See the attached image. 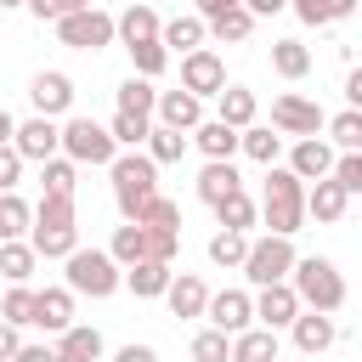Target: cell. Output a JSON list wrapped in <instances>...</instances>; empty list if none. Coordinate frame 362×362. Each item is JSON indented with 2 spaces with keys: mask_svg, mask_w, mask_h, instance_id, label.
<instances>
[{
  "mask_svg": "<svg viewBox=\"0 0 362 362\" xmlns=\"http://www.w3.org/2000/svg\"><path fill=\"white\" fill-rule=\"evenodd\" d=\"M119 113H141V119H153V113H158V90H153V79L130 74V79L119 85Z\"/></svg>",
  "mask_w": 362,
  "mask_h": 362,
  "instance_id": "obj_29",
  "label": "cell"
},
{
  "mask_svg": "<svg viewBox=\"0 0 362 362\" xmlns=\"http://www.w3.org/2000/svg\"><path fill=\"white\" fill-rule=\"evenodd\" d=\"M28 243H34L45 260H68V255L79 249V209H74V198H40V204H34V232H28Z\"/></svg>",
  "mask_w": 362,
  "mask_h": 362,
  "instance_id": "obj_3",
  "label": "cell"
},
{
  "mask_svg": "<svg viewBox=\"0 0 362 362\" xmlns=\"http://www.w3.org/2000/svg\"><path fill=\"white\" fill-rule=\"evenodd\" d=\"M130 62H136L141 79H158L170 68V51H164V40H147V45H130Z\"/></svg>",
  "mask_w": 362,
  "mask_h": 362,
  "instance_id": "obj_45",
  "label": "cell"
},
{
  "mask_svg": "<svg viewBox=\"0 0 362 362\" xmlns=\"http://www.w3.org/2000/svg\"><path fill=\"white\" fill-rule=\"evenodd\" d=\"M113 362H158V351H153V345H119Z\"/></svg>",
  "mask_w": 362,
  "mask_h": 362,
  "instance_id": "obj_53",
  "label": "cell"
},
{
  "mask_svg": "<svg viewBox=\"0 0 362 362\" xmlns=\"http://www.w3.org/2000/svg\"><path fill=\"white\" fill-rule=\"evenodd\" d=\"M28 102H34V113H45V119L68 113V107H74V79H68V74H57V68L34 74V85H28Z\"/></svg>",
  "mask_w": 362,
  "mask_h": 362,
  "instance_id": "obj_14",
  "label": "cell"
},
{
  "mask_svg": "<svg viewBox=\"0 0 362 362\" xmlns=\"http://www.w3.org/2000/svg\"><path fill=\"white\" fill-rule=\"evenodd\" d=\"M11 362H51V351H45V345H23Z\"/></svg>",
  "mask_w": 362,
  "mask_h": 362,
  "instance_id": "obj_56",
  "label": "cell"
},
{
  "mask_svg": "<svg viewBox=\"0 0 362 362\" xmlns=\"http://www.w3.org/2000/svg\"><path fill=\"white\" fill-rule=\"evenodd\" d=\"M294 294H300V305L305 311H339L345 305V277H339V266L334 260H322V255H300L294 260Z\"/></svg>",
  "mask_w": 362,
  "mask_h": 362,
  "instance_id": "obj_4",
  "label": "cell"
},
{
  "mask_svg": "<svg viewBox=\"0 0 362 362\" xmlns=\"http://www.w3.org/2000/svg\"><path fill=\"white\" fill-rule=\"evenodd\" d=\"M204 34H209L204 17H170V23H164V51L192 57V51H204Z\"/></svg>",
  "mask_w": 362,
  "mask_h": 362,
  "instance_id": "obj_26",
  "label": "cell"
},
{
  "mask_svg": "<svg viewBox=\"0 0 362 362\" xmlns=\"http://www.w3.org/2000/svg\"><path fill=\"white\" fill-rule=\"evenodd\" d=\"M305 305H300V294H294V283H272V288H260L255 294V322L260 328H294V317H300Z\"/></svg>",
  "mask_w": 362,
  "mask_h": 362,
  "instance_id": "obj_13",
  "label": "cell"
},
{
  "mask_svg": "<svg viewBox=\"0 0 362 362\" xmlns=\"http://www.w3.org/2000/svg\"><path fill=\"white\" fill-rule=\"evenodd\" d=\"M192 141H198L204 158H226V164H232V153H243V130H232V124H221V119H204V124L192 130Z\"/></svg>",
  "mask_w": 362,
  "mask_h": 362,
  "instance_id": "obj_20",
  "label": "cell"
},
{
  "mask_svg": "<svg viewBox=\"0 0 362 362\" xmlns=\"http://www.w3.org/2000/svg\"><path fill=\"white\" fill-rule=\"evenodd\" d=\"M57 40H62V45H74V51H102V45H113V40H119V17H107V11H96V6H85V11H74V17H62V23H57Z\"/></svg>",
  "mask_w": 362,
  "mask_h": 362,
  "instance_id": "obj_8",
  "label": "cell"
},
{
  "mask_svg": "<svg viewBox=\"0 0 362 362\" xmlns=\"http://www.w3.org/2000/svg\"><path fill=\"white\" fill-rule=\"evenodd\" d=\"M17 351H23V334H17L11 322H0V362H11Z\"/></svg>",
  "mask_w": 362,
  "mask_h": 362,
  "instance_id": "obj_51",
  "label": "cell"
},
{
  "mask_svg": "<svg viewBox=\"0 0 362 362\" xmlns=\"http://www.w3.org/2000/svg\"><path fill=\"white\" fill-rule=\"evenodd\" d=\"M272 68H277L283 79H305V74H311V51H305L300 40H272Z\"/></svg>",
  "mask_w": 362,
  "mask_h": 362,
  "instance_id": "obj_35",
  "label": "cell"
},
{
  "mask_svg": "<svg viewBox=\"0 0 362 362\" xmlns=\"http://www.w3.org/2000/svg\"><path fill=\"white\" fill-rule=\"evenodd\" d=\"M119 40H124V51H130V45H147V40H164L158 11H153V6H124V11H119Z\"/></svg>",
  "mask_w": 362,
  "mask_h": 362,
  "instance_id": "obj_23",
  "label": "cell"
},
{
  "mask_svg": "<svg viewBox=\"0 0 362 362\" xmlns=\"http://www.w3.org/2000/svg\"><path fill=\"white\" fill-rule=\"evenodd\" d=\"M62 158L113 170V158H119V141H113V130H107V124H96L90 113H74V119L62 124Z\"/></svg>",
  "mask_w": 362,
  "mask_h": 362,
  "instance_id": "obj_6",
  "label": "cell"
},
{
  "mask_svg": "<svg viewBox=\"0 0 362 362\" xmlns=\"http://www.w3.org/2000/svg\"><path fill=\"white\" fill-rule=\"evenodd\" d=\"M181 90H192L198 102L204 96H221L226 90V62L204 45V51H192V57H181Z\"/></svg>",
  "mask_w": 362,
  "mask_h": 362,
  "instance_id": "obj_12",
  "label": "cell"
},
{
  "mask_svg": "<svg viewBox=\"0 0 362 362\" xmlns=\"http://www.w3.org/2000/svg\"><path fill=\"white\" fill-rule=\"evenodd\" d=\"M124 283H130V294H136V300H164V294H170V283H175V272H170L164 260H136V266L124 272Z\"/></svg>",
  "mask_w": 362,
  "mask_h": 362,
  "instance_id": "obj_22",
  "label": "cell"
},
{
  "mask_svg": "<svg viewBox=\"0 0 362 362\" xmlns=\"http://www.w3.org/2000/svg\"><path fill=\"white\" fill-rule=\"evenodd\" d=\"M0 6H28V0H0Z\"/></svg>",
  "mask_w": 362,
  "mask_h": 362,
  "instance_id": "obj_58",
  "label": "cell"
},
{
  "mask_svg": "<svg viewBox=\"0 0 362 362\" xmlns=\"http://www.w3.org/2000/svg\"><path fill=\"white\" fill-rule=\"evenodd\" d=\"M192 362H232V334H221V328L192 334Z\"/></svg>",
  "mask_w": 362,
  "mask_h": 362,
  "instance_id": "obj_44",
  "label": "cell"
},
{
  "mask_svg": "<svg viewBox=\"0 0 362 362\" xmlns=\"http://www.w3.org/2000/svg\"><path fill=\"white\" fill-rule=\"evenodd\" d=\"M23 153L17 147H0V192H17V175H23Z\"/></svg>",
  "mask_w": 362,
  "mask_h": 362,
  "instance_id": "obj_50",
  "label": "cell"
},
{
  "mask_svg": "<svg viewBox=\"0 0 362 362\" xmlns=\"http://www.w3.org/2000/svg\"><path fill=\"white\" fill-rule=\"evenodd\" d=\"M345 102L362 113V68H351V74H345Z\"/></svg>",
  "mask_w": 362,
  "mask_h": 362,
  "instance_id": "obj_54",
  "label": "cell"
},
{
  "mask_svg": "<svg viewBox=\"0 0 362 362\" xmlns=\"http://www.w3.org/2000/svg\"><path fill=\"white\" fill-rule=\"evenodd\" d=\"M107 130H113V141H119V147H130V153H136V147H147L153 119H141V113H113V124H107Z\"/></svg>",
  "mask_w": 362,
  "mask_h": 362,
  "instance_id": "obj_41",
  "label": "cell"
},
{
  "mask_svg": "<svg viewBox=\"0 0 362 362\" xmlns=\"http://www.w3.org/2000/svg\"><path fill=\"white\" fill-rule=\"evenodd\" d=\"M272 130H283V136H322L328 130V113L317 107V102H305V96H277L272 102Z\"/></svg>",
  "mask_w": 362,
  "mask_h": 362,
  "instance_id": "obj_9",
  "label": "cell"
},
{
  "mask_svg": "<svg viewBox=\"0 0 362 362\" xmlns=\"http://www.w3.org/2000/svg\"><path fill=\"white\" fill-rule=\"evenodd\" d=\"M215 102H221V113H215L221 124H232V130H249V124H255V90H243V85H226Z\"/></svg>",
  "mask_w": 362,
  "mask_h": 362,
  "instance_id": "obj_27",
  "label": "cell"
},
{
  "mask_svg": "<svg viewBox=\"0 0 362 362\" xmlns=\"http://www.w3.org/2000/svg\"><path fill=\"white\" fill-rule=\"evenodd\" d=\"M119 283H124V266H119L107 249H74V255L62 260V288H74V294L107 300Z\"/></svg>",
  "mask_w": 362,
  "mask_h": 362,
  "instance_id": "obj_5",
  "label": "cell"
},
{
  "mask_svg": "<svg viewBox=\"0 0 362 362\" xmlns=\"http://www.w3.org/2000/svg\"><path fill=\"white\" fill-rule=\"evenodd\" d=\"M288 11H294L300 23H311V28H322V23L351 17V11H356V0H288Z\"/></svg>",
  "mask_w": 362,
  "mask_h": 362,
  "instance_id": "obj_34",
  "label": "cell"
},
{
  "mask_svg": "<svg viewBox=\"0 0 362 362\" xmlns=\"http://www.w3.org/2000/svg\"><path fill=\"white\" fill-rule=\"evenodd\" d=\"M40 187H45V198H74V187H79V164H74V158H51V164H40Z\"/></svg>",
  "mask_w": 362,
  "mask_h": 362,
  "instance_id": "obj_37",
  "label": "cell"
},
{
  "mask_svg": "<svg viewBox=\"0 0 362 362\" xmlns=\"http://www.w3.org/2000/svg\"><path fill=\"white\" fill-rule=\"evenodd\" d=\"M23 232H34V204H23L17 192H0V243H17Z\"/></svg>",
  "mask_w": 362,
  "mask_h": 362,
  "instance_id": "obj_28",
  "label": "cell"
},
{
  "mask_svg": "<svg viewBox=\"0 0 362 362\" xmlns=\"http://www.w3.org/2000/svg\"><path fill=\"white\" fill-rule=\"evenodd\" d=\"M34 328H45V334H68L74 328V288H40V300H34Z\"/></svg>",
  "mask_w": 362,
  "mask_h": 362,
  "instance_id": "obj_18",
  "label": "cell"
},
{
  "mask_svg": "<svg viewBox=\"0 0 362 362\" xmlns=\"http://www.w3.org/2000/svg\"><path fill=\"white\" fill-rule=\"evenodd\" d=\"M334 181H339L345 192H362V153H339V158H334Z\"/></svg>",
  "mask_w": 362,
  "mask_h": 362,
  "instance_id": "obj_49",
  "label": "cell"
},
{
  "mask_svg": "<svg viewBox=\"0 0 362 362\" xmlns=\"http://www.w3.org/2000/svg\"><path fill=\"white\" fill-rule=\"evenodd\" d=\"M107 255L130 272L136 260H147V226H136V221H124L119 232H113V243H107Z\"/></svg>",
  "mask_w": 362,
  "mask_h": 362,
  "instance_id": "obj_30",
  "label": "cell"
},
{
  "mask_svg": "<svg viewBox=\"0 0 362 362\" xmlns=\"http://www.w3.org/2000/svg\"><path fill=\"white\" fill-rule=\"evenodd\" d=\"M294 238H249V260H243V277L255 288H272V283H288L294 277Z\"/></svg>",
  "mask_w": 362,
  "mask_h": 362,
  "instance_id": "obj_7",
  "label": "cell"
},
{
  "mask_svg": "<svg viewBox=\"0 0 362 362\" xmlns=\"http://www.w3.org/2000/svg\"><path fill=\"white\" fill-rule=\"evenodd\" d=\"M255 17H277V11H288V0H243Z\"/></svg>",
  "mask_w": 362,
  "mask_h": 362,
  "instance_id": "obj_55",
  "label": "cell"
},
{
  "mask_svg": "<svg viewBox=\"0 0 362 362\" xmlns=\"http://www.w3.org/2000/svg\"><path fill=\"white\" fill-rule=\"evenodd\" d=\"M255 215H260V209H255V198H249V192H232V198H221V204H215L221 232H249V226H255Z\"/></svg>",
  "mask_w": 362,
  "mask_h": 362,
  "instance_id": "obj_38",
  "label": "cell"
},
{
  "mask_svg": "<svg viewBox=\"0 0 362 362\" xmlns=\"http://www.w3.org/2000/svg\"><path fill=\"white\" fill-rule=\"evenodd\" d=\"M11 141H17V119L0 107V147H11Z\"/></svg>",
  "mask_w": 362,
  "mask_h": 362,
  "instance_id": "obj_57",
  "label": "cell"
},
{
  "mask_svg": "<svg viewBox=\"0 0 362 362\" xmlns=\"http://www.w3.org/2000/svg\"><path fill=\"white\" fill-rule=\"evenodd\" d=\"M288 334H294V351H300V356H322V351L339 339V328H334L328 311H300Z\"/></svg>",
  "mask_w": 362,
  "mask_h": 362,
  "instance_id": "obj_16",
  "label": "cell"
},
{
  "mask_svg": "<svg viewBox=\"0 0 362 362\" xmlns=\"http://www.w3.org/2000/svg\"><path fill=\"white\" fill-rule=\"evenodd\" d=\"M288 170L311 187V181H328L334 175V147L322 141V136H305V141H294L288 147Z\"/></svg>",
  "mask_w": 362,
  "mask_h": 362,
  "instance_id": "obj_15",
  "label": "cell"
},
{
  "mask_svg": "<svg viewBox=\"0 0 362 362\" xmlns=\"http://www.w3.org/2000/svg\"><path fill=\"white\" fill-rule=\"evenodd\" d=\"M187 130H170V124H153V136H147V158L153 164H181V153H187Z\"/></svg>",
  "mask_w": 362,
  "mask_h": 362,
  "instance_id": "obj_36",
  "label": "cell"
},
{
  "mask_svg": "<svg viewBox=\"0 0 362 362\" xmlns=\"http://www.w3.org/2000/svg\"><path fill=\"white\" fill-rule=\"evenodd\" d=\"M34 300H40V288L11 283L6 300H0V322H11V328H34Z\"/></svg>",
  "mask_w": 362,
  "mask_h": 362,
  "instance_id": "obj_31",
  "label": "cell"
},
{
  "mask_svg": "<svg viewBox=\"0 0 362 362\" xmlns=\"http://www.w3.org/2000/svg\"><path fill=\"white\" fill-rule=\"evenodd\" d=\"M249 28H255V11H249V6H238V11H226V17H215V23H209V34H215L221 45H243V40H249Z\"/></svg>",
  "mask_w": 362,
  "mask_h": 362,
  "instance_id": "obj_40",
  "label": "cell"
},
{
  "mask_svg": "<svg viewBox=\"0 0 362 362\" xmlns=\"http://www.w3.org/2000/svg\"><path fill=\"white\" fill-rule=\"evenodd\" d=\"M328 136H334L339 153H362V113H356V107L334 113V119H328Z\"/></svg>",
  "mask_w": 362,
  "mask_h": 362,
  "instance_id": "obj_43",
  "label": "cell"
},
{
  "mask_svg": "<svg viewBox=\"0 0 362 362\" xmlns=\"http://www.w3.org/2000/svg\"><path fill=\"white\" fill-rule=\"evenodd\" d=\"M23 158H34V164H51V158H62V124L57 119H45V113H34V119H23L17 124V141H11Z\"/></svg>",
  "mask_w": 362,
  "mask_h": 362,
  "instance_id": "obj_11",
  "label": "cell"
},
{
  "mask_svg": "<svg viewBox=\"0 0 362 362\" xmlns=\"http://www.w3.org/2000/svg\"><path fill=\"white\" fill-rule=\"evenodd\" d=\"M260 215L272 226V238H294L305 226V181L288 170V164H272L266 170V192H260Z\"/></svg>",
  "mask_w": 362,
  "mask_h": 362,
  "instance_id": "obj_2",
  "label": "cell"
},
{
  "mask_svg": "<svg viewBox=\"0 0 362 362\" xmlns=\"http://www.w3.org/2000/svg\"><path fill=\"white\" fill-rule=\"evenodd\" d=\"M175 249H181V232H170V226H147V260H175Z\"/></svg>",
  "mask_w": 362,
  "mask_h": 362,
  "instance_id": "obj_46",
  "label": "cell"
},
{
  "mask_svg": "<svg viewBox=\"0 0 362 362\" xmlns=\"http://www.w3.org/2000/svg\"><path fill=\"white\" fill-rule=\"evenodd\" d=\"M158 124H170V130H198L204 124V102L192 96V90H158V113H153Z\"/></svg>",
  "mask_w": 362,
  "mask_h": 362,
  "instance_id": "obj_17",
  "label": "cell"
},
{
  "mask_svg": "<svg viewBox=\"0 0 362 362\" xmlns=\"http://www.w3.org/2000/svg\"><path fill=\"white\" fill-rule=\"evenodd\" d=\"M232 192H243V181H238V164H226V158H209L204 170H198V198L215 209L221 198H232Z\"/></svg>",
  "mask_w": 362,
  "mask_h": 362,
  "instance_id": "obj_21",
  "label": "cell"
},
{
  "mask_svg": "<svg viewBox=\"0 0 362 362\" xmlns=\"http://www.w3.org/2000/svg\"><path fill=\"white\" fill-rule=\"evenodd\" d=\"M102 356V334L90 328V322H74L62 339H57V351H51V362H96Z\"/></svg>",
  "mask_w": 362,
  "mask_h": 362,
  "instance_id": "obj_24",
  "label": "cell"
},
{
  "mask_svg": "<svg viewBox=\"0 0 362 362\" xmlns=\"http://www.w3.org/2000/svg\"><path fill=\"white\" fill-rule=\"evenodd\" d=\"M107 175H113V204H119V215L141 226L147 204H153V198H164V192H158V164H153L147 153H119Z\"/></svg>",
  "mask_w": 362,
  "mask_h": 362,
  "instance_id": "obj_1",
  "label": "cell"
},
{
  "mask_svg": "<svg viewBox=\"0 0 362 362\" xmlns=\"http://www.w3.org/2000/svg\"><path fill=\"white\" fill-rule=\"evenodd\" d=\"M232 362H277V334L272 328H249L232 339Z\"/></svg>",
  "mask_w": 362,
  "mask_h": 362,
  "instance_id": "obj_33",
  "label": "cell"
},
{
  "mask_svg": "<svg viewBox=\"0 0 362 362\" xmlns=\"http://www.w3.org/2000/svg\"><path fill=\"white\" fill-rule=\"evenodd\" d=\"M209 328H221V334H249L255 328V294L249 288H221V294H209Z\"/></svg>",
  "mask_w": 362,
  "mask_h": 362,
  "instance_id": "obj_10",
  "label": "cell"
},
{
  "mask_svg": "<svg viewBox=\"0 0 362 362\" xmlns=\"http://www.w3.org/2000/svg\"><path fill=\"white\" fill-rule=\"evenodd\" d=\"M90 0H28V11L40 17V23H62V17H74V11H85Z\"/></svg>",
  "mask_w": 362,
  "mask_h": 362,
  "instance_id": "obj_47",
  "label": "cell"
},
{
  "mask_svg": "<svg viewBox=\"0 0 362 362\" xmlns=\"http://www.w3.org/2000/svg\"><path fill=\"white\" fill-rule=\"evenodd\" d=\"M141 226H170V232H181V204L153 198V204H147V215H141Z\"/></svg>",
  "mask_w": 362,
  "mask_h": 362,
  "instance_id": "obj_48",
  "label": "cell"
},
{
  "mask_svg": "<svg viewBox=\"0 0 362 362\" xmlns=\"http://www.w3.org/2000/svg\"><path fill=\"white\" fill-rule=\"evenodd\" d=\"M243 153H249L255 164H266V170H272V164H277V153H283V136H272L266 124H249V130H243Z\"/></svg>",
  "mask_w": 362,
  "mask_h": 362,
  "instance_id": "obj_42",
  "label": "cell"
},
{
  "mask_svg": "<svg viewBox=\"0 0 362 362\" xmlns=\"http://www.w3.org/2000/svg\"><path fill=\"white\" fill-rule=\"evenodd\" d=\"M34 260H40L34 243H23V238H17V243H0V277H6V283H28V277H34Z\"/></svg>",
  "mask_w": 362,
  "mask_h": 362,
  "instance_id": "obj_32",
  "label": "cell"
},
{
  "mask_svg": "<svg viewBox=\"0 0 362 362\" xmlns=\"http://www.w3.org/2000/svg\"><path fill=\"white\" fill-rule=\"evenodd\" d=\"M209 260L226 266V272H232V266L243 272V260H249V238H243V232H215V238H209Z\"/></svg>",
  "mask_w": 362,
  "mask_h": 362,
  "instance_id": "obj_39",
  "label": "cell"
},
{
  "mask_svg": "<svg viewBox=\"0 0 362 362\" xmlns=\"http://www.w3.org/2000/svg\"><path fill=\"white\" fill-rule=\"evenodd\" d=\"M170 311L175 317H204L209 311V283L198 277V272H175V283H170Z\"/></svg>",
  "mask_w": 362,
  "mask_h": 362,
  "instance_id": "obj_19",
  "label": "cell"
},
{
  "mask_svg": "<svg viewBox=\"0 0 362 362\" xmlns=\"http://www.w3.org/2000/svg\"><path fill=\"white\" fill-rule=\"evenodd\" d=\"M345 204H351V192H345L334 175L305 187V215H317V221H339V215H345Z\"/></svg>",
  "mask_w": 362,
  "mask_h": 362,
  "instance_id": "obj_25",
  "label": "cell"
},
{
  "mask_svg": "<svg viewBox=\"0 0 362 362\" xmlns=\"http://www.w3.org/2000/svg\"><path fill=\"white\" fill-rule=\"evenodd\" d=\"M243 0H198V17L204 23H215V17H226V11H238Z\"/></svg>",
  "mask_w": 362,
  "mask_h": 362,
  "instance_id": "obj_52",
  "label": "cell"
}]
</instances>
